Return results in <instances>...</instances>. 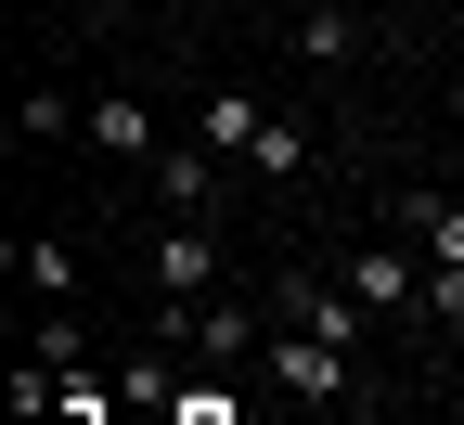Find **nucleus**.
Listing matches in <instances>:
<instances>
[{
    "label": "nucleus",
    "mask_w": 464,
    "mask_h": 425,
    "mask_svg": "<svg viewBox=\"0 0 464 425\" xmlns=\"http://www.w3.org/2000/svg\"><path fill=\"white\" fill-rule=\"evenodd\" d=\"M362 310H387V323H426V246L413 232H387V246H348V271H335Z\"/></svg>",
    "instance_id": "obj_1"
},
{
    "label": "nucleus",
    "mask_w": 464,
    "mask_h": 425,
    "mask_svg": "<svg viewBox=\"0 0 464 425\" xmlns=\"http://www.w3.org/2000/svg\"><path fill=\"white\" fill-rule=\"evenodd\" d=\"M348 361H362V348H335V335H310V323H284V335H271V387L323 412V400L348 387Z\"/></svg>",
    "instance_id": "obj_2"
},
{
    "label": "nucleus",
    "mask_w": 464,
    "mask_h": 425,
    "mask_svg": "<svg viewBox=\"0 0 464 425\" xmlns=\"http://www.w3.org/2000/svg\"><path fill=\"white\" fill-rule=\"evenodd\" d=\"M207 284H219V246H207V219H181L155 246V296H168V310H207Z\"/></svg>",
    "instance_id": "obj_3"
},
{
    "label": "nucleus",
    "mask_w": 464,
    "mask_h": 425,
    "mask_svg": "<svg viewBox=\"0 0 464 425\" xmlns=\"http://www.w3.org/2000/svg\"><path fill=\"white\" fill-rule=\"evenodd\" d=\"M258 130H271V103H246V91H207V103H194V142H207L219 168H246Z\"/></svg>",
    "instance_id": "obj_4"
},
{
    "label": "nucleus",
    "mask_w": 464,
    "mask_h": 425,
    "mask_svg": "<svg viewBox=\"0 0 464 425\" xmlns=\"http://www.w3.org/2000/svg\"><path fill=\"white\" fill-rule=\"evenodd\" d=\"M400 232L426 246V271H464V207L451 194H400Z\"/></svg>",
    "instance_id": "obj_5"
},
{
    "label": "nucleus",
    "mask_w": 464,
    "mask_h": 425,
    "mask_svg": "<svg viewBox=\"0 0 464 425\" xmlns=\"http://www.w3.org/2000/svg\"><path fill=\"white\" fill-rule=\"evenodd\" d=\"M91 142H103L116 168H155V103H130V91H116V103H91Z\"/></svg>",
    "instance_id": "obj_6"
},
{
    "label": "nucleus",
    "mask_w": 464,
    "mask_h": 425,
    "mask_svg": "<svg viewBox=\"0 0 464 425\" xmlns=\"http://www.w3.org/2000/svg\"><path fill=\"white\" fill-rule=\"evenodd\" d=\"M14 284L65 310V296H78V246H65V232H26V246H14Z\"/></svg>",
    "instance_id": "obj_7"
},
{
    "label": "nucleus",
    "mask_w": 464,
    "mask_h": 425,
    "mask_svg": "<svg viewBox=\"0 0 464 425\" xmlns=\"http://www.w3.org/2000/svg\"><path fill=\"white\" fill-rule=\"evenodd\" d=\"M297 168H310V116H284V103H271V130H258L246 180H297Z\"/></svg>",
    "instance_id": "obj_8"
},
{
    "label": "nucleus",
    "mask_w": 464,
    "mask_h": 425,
    "mask_svg": "<svg viewBox=\"0 0 464 425\" xmlns=\"http://www.w3.org/2000/svg\"><path fill=\"white\" fill-rule=\"evenodd\" d=\"M155 194H168V207H207V194H219V155H207V142L155 155Z\"/></svg>",
    "instance_id": "obj_9"
},
{
    "label": "nucleus",
    "mask_w": 464,
    "mask_h": 425,
    "mask_svg": "<svg viewBox=\"0 0 464 425\" xmlns=\"http://www.w3.org/2000/svg\"><path fill=\"white\" fill-rule=\"evenodd\" d=\"M65 130H91V103H65V91H26L14 103V142H65Z\"/></svg>",
    "instance_id": "obj_10"
},
{
    "label": "nucleus",
    "mask_w": 464,
    "mask_h": 425,
    "mask_svg": "<svg viewBox=\"0 0 464 425\" xmlns=\"http://www.w3.org/2000/svg\"><path fill=\"white\" fill-rule=\"evenodd\" d=\"M297 52H310V65H348V52H362V14H335V0L297 14Z\"/></svg>",
    "instance_id": "obj_11"
},
{
    "label": "nucleus",
    "mask_w": 464,
    "mask_h": 425,
    "mask_svg": "<svg viewBox=\"0 0 464 425\" xmlns=\"http://www.w3.org/2000/svg\"><path fill=\"white\" fill-rule=\"evenodd\" d=\"M116 400H130V412H181V374H168V361L142 348V361H130V387H116Z\"/></svg>",
    "instance_id": "obj_12"
},
{
    "label": "nucleus",
    "mask_w": 464,
    "mask_h": 425,
    "mask_svg": "<svg viewBox=\"0 0 464 425\" xmlns=\"http://www.w3.org/2000/svg\"><path fill=\"white\" fill-rule=\"evenodd\" d=\"M426 335H464V271H426Z\"/></svg>",
    "instance_id": "obj_13"
},
{
    "label": "nucleus",
    "mask_w": 464,
    "mask_h": 425,
    "mask_svg": "<svg viewBox=\"0 0 464 425\" xmlns=\"http://www.w3.org/2000/svg\"><path fill=\"white\" fill-rule=\"evenodd\" d=\"M168 425H246V412H232V387H181V412H168Z\"/></svg>",
    "instance_id": "obj_14"
}]
</instances>
